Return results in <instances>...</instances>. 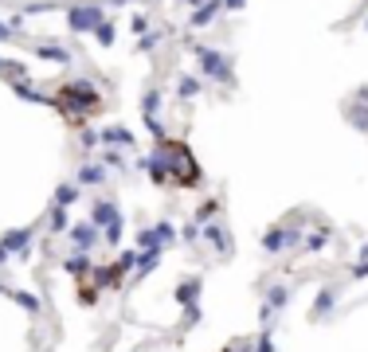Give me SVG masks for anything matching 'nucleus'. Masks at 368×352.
<instances>
[{
	"mask_svg": "<svg viewBox=\"0 0 368 352\" xmlns=\"http://www.w3.org/2000/svg\"><path fill=\"white\" fill-rule=\"evenodd\" d=\"M94 20H98V12H94V8H75V12H71V24H75V28H90V24H94Z\"/></svg>",
	"mask_w": 368,
	"mask_h": 352,
	"instance_id": "1",
	"label": "nucleus"
}]
</instances>
